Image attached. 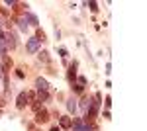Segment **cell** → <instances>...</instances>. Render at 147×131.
Returning <instances> with one entry per match:
<instances>
[{"instance_id": "obj_7", "label": "cell", "mask_w": 147, "mask_h": 131, "mask_svg": "<svg viewBox=\"0 0 147 131\" xmlns=\"http://www.w3.org/2000/svg\"><path fill=\"white\" fill-rule=\"evenodd\" d=\"M77 61H73V65H71V69H69V73H67V78H69V82H75V78H77Z\"/></svg>"}, {"instance_id": "obj_12", "label": "cell", "mask_w": 147, "mask_h": 131, "mask_svg": "<svg viewBox=\"0 0 147 131\" xmlns=\"http://www.w3.org/2000/svg\"><path fill=\"white\" fill-rule=\"evenodd\" d=\"M67 110L71 112V114H75V112H77V100L69 98V100H67Z\"/></svg>"}, {"instance_id": "obj_15", "label": "cell", "mask_w": 147, "mask_h": 131, "mask_svg": "<svg viewBox=\"0 0 147 131\" xmlns=\"http://www.w3.org/2000/svg\"><path fill=\"white\" fill-rule=\"evenodd\" d=\"M32 110H34L35 114H37V112H39V110H43V104H41V102H37V100H35L34 104H32Z\"/></svg>"}, {"instance_id": "obj_9", "label": "cell", "mask_w": 147, "mask_h": 131, "mask_svg": "<svg viewBox=\"0 0 147 131\" xmlns=\"http://www.w3.org/2000/svg\"><path fill=\"white\" fill-rule=\"evenodd\" d=\"M35 98H37V102L43 104V102L49 100V92H47V90H37V96H35Z\"/></svg>"}, {"instance_id": "obj_14", "label": "cell", "mask_w": 147, "mask_h": 131, "mask_svg": "<svg viewBox=\"0 0 147 131\" xmlns=\"http://www.w3.org/2000/svg\"><path fill=\"white\" fill-rule=\"evenodd\" d=\"M37 57H39V61H41V63H49V53H47V51H39Z\"/></svg>"}, {"instance_id": "obj_28", "label": "cell", "mask_w": 147, "mask_h": 131, "mask_svg": "<svg viewBox=\"0 0 147 131\" xmlns=\"http://www.w3.org/2000/svg\"><path fill=\"white\" fill-rule=\"evenodd\" d=\"M32 131H35V129H32Z\"/></svg>"}, {"instance_id": "obj_5", "label": "cell", "mask_w": 147, "mask_h": 131, "mask_svg": "<svg viewBox=\"0 0 147 131\" xmlns=\"http://www.w3.org/2000/svg\"><path fill=\"white\" fill-rule=\"evenodd\" d=\"M35 121H37V123H45V121H49V114H47L45 110H39V112L35 114Z\"/></svg>"}, {"instance_id": "obj_10", "label": "cell", "mask_w": 147, "mask_h": 131, "mask_svg": "<svg viewBox=\"0 0 147 131\" xmlns=\"http://www.w3.org/2000/svg\"><path fill=\"white\" fill-rule=\"evenodd\" d=\"M90 104H92V100L88 98V96H84V98L80 100V110H82V112H84V114H86V110L90 108Z\"/></svg>"}, {"instance_id": "obj_13", "label": "cell", "mask_w": 147, "mask_h": 131, "mask_svg": "<svg viewBox=\"0 0 147 131\" xmlns=\"http://www.w3.org/2000/svg\"><path fill=\"white\" fill-rule=\"evenodd\" d=\"M18 28H20L22 32H28V28H30L28 20H26V18H20V20H18Z\"/></svg>"}, {"instance_id": "obj_18", "label": "cell", "mask_w": 147, "mask_h": 131, "mask_svg": "<svg viewBox=\"0 0 147 131\" xmlns=\"http://www.w3.org/2000/svg\"><path fill=\"white\" fill-rule=\"evenodd\" d=\"M86 6H88L92 12H98V4H96V2H86Z\"/></svg>"}, {"instance_id": "obj_17", "label": "cell", "mask_w": 147, "mask_h": 131, "mask_svg": "<svg viewBox=\"0 0 147 131\" xmlns=\"http://www.w3.org/2000/svg\"><path fill=\"white\" fill-rule=\"evenodd\" d=\"M35 39H39V41H45V33H43V30H39V28H37V33H35Z\"/></svg>"}, {"instance_id": "obj_27", "label": "cell", "mask_w": 147, "mask_h": 131, "mask_svg": "<svg viewBox=\"0 0 147 131\" xmlns=\"http://www.w3.org/2000/svg\"><path fill=\"white\" fill-rule=\"evenodd\" d=\"M0 37H2V32H0Z\"/></svg>"}, {"instance_id": "obj_11", "label": "cell", "mask_w": 147, "mask_h": 131, "mask_svg": "<svg viewBox=\"0 0 147 131\" xmlns=\"http://www.w3.org/2000/svg\"><path fill=\"white\" fill-rule=\"evenodd\" d=\"M26 20L32 24V26H35V28L39 26V22H37V16H35V14H32V12H28V14H26Z\"/></svg>"}, {"instance_id": "obj_8", "label": "cell", "mask_w": 147, "mask_h": 131, "mask_svg": "<svg viewBox=\"0 0 147 131\" xmlns=\"http://www.w3.org/2000/svg\"><path fill=\"white\" fill-rule=\"evenodd\" d=\"M35 86H37V90H47L49 84H47V80L43 77H39V78H35Z\"/></svg>"}, {"instance_id": "obj_23", "label": "cell", "mask_w": 147, "mask_h": 131, "mask_svg": "<svg viewBox=\"0 0 147 131\" xmlns=\"http://www.w3.org/2000/svg\"><path fill=\"white\" fill-rule=\"evenodd\" d=\"M75 92H82V86L80 84H75Z\"/></svg>"}, {"instance_id": "obj_25", "label": "cell", "mask_w": 147, "mask_h": 131, "mask_svg": "<svg viewBox=\"0 0 147 131\" xmlns=\"http://www.w3.org/2000/svg\"><path fill=\"white\" fill-rule=\"evenodd\" d=\"M4 108V96H0V110Z\"/></svg>"}, {"instance_id": "obj_3", "label": "cell", "mask_w": 147, "mask_h": 131, "mask_svg": "<svg viewBox=\"0 0 147 131\" xmlns=\"http://www.w3.org/2000/svg\"><path fill=\"white\" fill-rule=\"evenodd\" d=\"M73 129H75V131H90V125L84 123L82 120H75V121H73Z\"/></svg>"}, {"instance_id": "obj_16", "label": "cell", "mask_w": 147, "mask_h": 131, "mask_svg": "<svg viewBox=\"0 0 147 131\" xmlns=\"http://www.w3.org/2000/svg\"><path fill=\"white\" fill-rule=\"evenodd\" d=\"M2 57H4V67H2V69H10L12 67V59L8 57V55H2Z\"/></svg>"}, {"instance_id": "obj_22", "label": "cell", "mask_w": 147, "mask_h": 131, "mask_svg": "<svg viewBox=\"0 0 147 131\" xmlns=\"http://www.w3.org/2000/svg\"><path fill=\"white\" fill-rule=\"evenodd\" d=\"M16 77H18V78H24L26 75H24V71H20V69H18V71H16Z\"/></svg>"}, {"instance_id": "obj_24", "label": "cell", "mask_w": 147, "mask_h": 131, "mask_svg": "<svg viewBox=\"0 0 147 131\" xmlns=\"http://www.w3.org/2000/svg\"><path fill=\"white\" fill-rule=\"evenodd\" d=\"M0 80H4V69L0 67Z\"/></svg>"}, {"instance_id": "obj_20", "label": "cell", "mask_w": 147, "mask_h": 131, "mask_svg": "<svg viewBox=\"0 0 147 131\" xmlns=\"http://www.w3.org/2000/svg\"><path fill=\"white\" fill-rule=\"evenodd\" d=\"M59 55H61V57H63V59H67L69 51H67V49H65V47H61V49H59Z\"/></svg>"}, {"instance_id": "obj_2", "label": "cell", "mask_w": 147, "mask_h": 131, "mask_svg": "<svg viewBox=\"0 0 147 131\" xmlns=\"http://www.w3.org/2000/svg\"><path fill=\"white\" fill-rule=\"evenodd\" d=\"M28 102H30L28 92H20V94H18V100H16V108H18V110L26 108V104H28Z\"/></svg>"}, {"instance_id": "obj_6", "label": "cell", "mask_w": 147, "mask_h": 131, "mask_svg": "<svg viewBox=\"0 0 147 131\" xmlns=\"http://www.w3.org/2000/svg\"><path fill=\"white\" fill-rule=\"evenodd\" d=\"M59 125H61L63 129H71V127H73V120H71L69 116H63V118H59Z\"/></svg>"}, {"instance_id": "obj_1", "label": "cell", "mask_w": 147, "mask_h": 131, "mask_svg": "<svg viewBox=\"0 0 147 131\" xmlns=\"http://www.w3.org/2000/svg\"><path fill=\"white\" fill-rule=\"evenodd\" d=\"M39 45H41V41H39V39H35V37H32V39H28V45H26V49H28L30 53H37Z\"/></svg>"}, {"instance_id": "obj_21", "label": "cell", "mask_w": 147, "mask_h": 131, "mask_svg": "<svg viewBox=\"0 0 147 131\" xmlns=\"http://www.w3.org/2000/svg\"><path fill=\"white\" fill-rule=\"evenodd\" d=\"M79 84L84 88V84H86V78H84V77H79Z\"/></svg>"}, {"instance_id": "obj_26", "label": "cell", "mask_w": 147, "mask_h": 131, "mask_svg": "<svg viewBox=\"0 0 147 131\" xmlns=\"http://www.w3.org/2000/svg\"><path fill=\"white\" fill-rule=\"evenodd\" d=\"M51 131H61V127H57V125H55V127H51Z\"/></svg>"}, {"instance_id": "obj_19", "label": "cell", "mask_w": 147, "mask_h": 131, "mask_svg": "<svg viewBox=\"0 0 147 131\" xmlns=\"http://www.w3.org/2000/svg\"><path fill=\"white\" fill-rule=\"evenodd\" d=\"M0 55H6V45H4V39L0 37Z\"/></svg>"}, {"instance_id": "obj_4", "label": "cell", "mask_w": 147, "mask_h": 131, "mask_svg": "<svg viewBox=\"0 0 147 131\" xmlns=\"http://www.w3.org/2000/svg\"><path fill=\"white\" fill-rule=\"evenodd\" d=\"M2 39H4L6 49H8V47H10V49L16 47V39H14V35H12V33H2Z\"/></svg>"}]
</instances>
